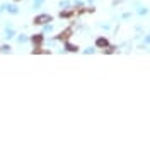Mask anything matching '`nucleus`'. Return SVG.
<instances>
[{
    "label": "nucleus",
    "mask_w": 150,
    "mask_h": 150,
    "mask_svg": "<svg viewBox=\"0 0 150 150\" xmlns=\"http://www.w3.org/2000/svg\"><path fill=\"white\" fill-rule=\"evenodd\" d=\"M70 36H72V28H68V29H65L63 33H60L58 39H62V41H67V39H68Z\"/></svg>",
    "instance_id": "f257e3e1"
},
{
    "label": "nucleus",
    "mask_w": 150,
    "mask_h": 150,
    "mask_svg": "<svg viewBox=\"0 0 150 150\" xmlns=\"http://www.w3.org/2000/svg\"><path fill=\"white\" fill-rule=\"evenodd\" d=\"M50 21H51L50 16H38V17L34 19V22H36V24H46V22H50Z\"/></svg>",
    "instance_id": "f03ea898"
},
{
    "label": "nucleus",
    "mask_w": 150,
    "mask_h": 150,
    "mask_svg": "<svg viewBox=\"0 0 150 150\" xmlns=\"http://www.w3.org/2000/svg\"><path fill=\"white\" fill-rule=\"evenodd\" d=\"M41 43H43V36H41V34H38V36L33 38V45H34V48H39Z\"/></svg>",
    "instance_id": "7ed1b4c3"
},
{
    "label": "nucleus",
    "mask_w": 150,
    "mask_h": 150,
    "mask_svg": "<svg viewBox=\"0 0 150 150\" xmlns=\"http://www.w3.org/2000/svg\"><path fill=\"white\" fill-rule=\"evenodd\" d=\"M96 46H97V48H108V39H104V38H99V39L96 41Z\"/></svg>",
    "instance_id": "20e7f679"
},
{
    "label": "nucleus",
    "mask_w": 150,
    "mask_h": 150,
    "mask_svg": "<svg viewBox=\"0 0 150 150\" xmlns=\"http://www.w3.org/2000/svg\"><path fill=\"white\" fill-rule=\"evenodd\" d=\"M67 50H68V51H77L79 48H77V46H74V45H70V43H68V45H67Z\"/></svg>",
    "instance_id": "39448f33"
},
{
    "label": "nucleus",
    "mask_w": 150,
    "mask_h": 150,
    "mask_svg": "<svg viewBox=\"0 0 150 150\" xmlns=\"http://www.w3.org/2000/svg\"><path fill=\"white\" fill-rule=\"evenodd\" d=\"M72 14H74V12H72V10H67V12H62V14H60V16H62V17H70V16H72Z\"/></svg>",
    "instance_id": "423d86ee"
},
{
    "label": "nucleus",
    "mask_w": 150,
    "mask_h": 150,
    "mask_svg": "<svg viewBox=\"0 0 150 150\" xmlns=\"http://www.w3.org/2000/svg\"><path fill=\"white\" fill-rule=\"evenodd\" d=\"M112 51H114V48H112V46H108V50H106V53H112Z\"/></svg>",
    "instance_id": "0eeeda50"
}]
</instances>
